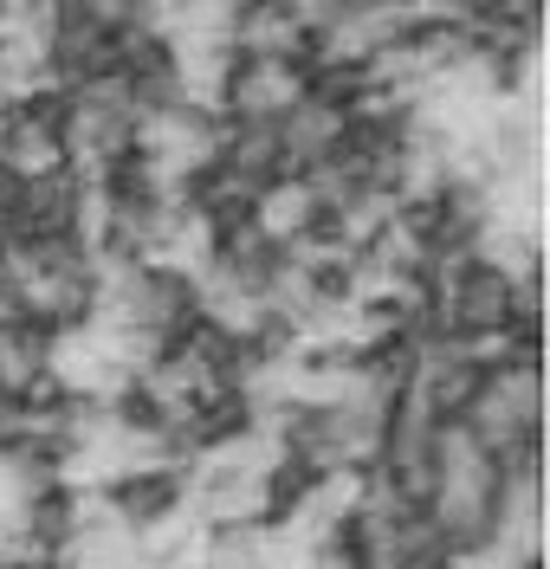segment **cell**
<instances>
[{"instance_id": "cell-1", "label": "cell", "mask_w": 550, "mask_h": 569, "mask_svg": "<svg viewBox=\"0 0 550 569\" xmlns=\"http://www.w3.org/2000/svg\"><path fill=\"white\" fill-rule=\"evenodd\" d=\"M110 511H117V525H130V531H156V525H169L176 518V505L188 498V472L182 466H137V472H117L104 486Z\"/></svg>"}]
</instances>
